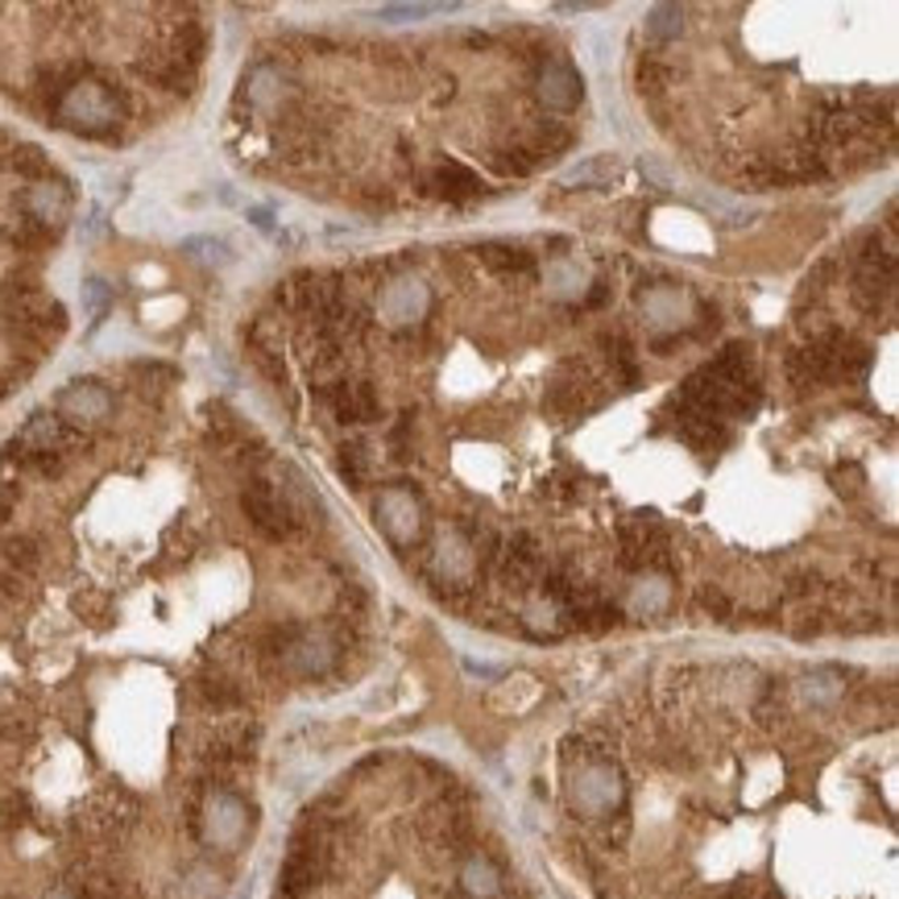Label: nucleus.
<instances>
[{"mask_svg": "<svg viewBox=\"0 0 899 899\" xmlns=\"http://www.w3.org/2000/svg\"><path fill=\"white\" fill-rule=\"evenodd\" d=\"M0 519H9V502L4 498H0Z\"/></svg>", "mask_w": 899, "mask_h": 899, "instance_id": "dca6fc26", "label": "nucleus"}, {"mask_svg": "<svg viewBox=\"0 0 899 899\" xmlns=\"http://www.w3.org/2000/svg\"><path fill=\"white\" fill-rule=\"evenodd\" d=\"M116 116H121L116 95L109 88H100V83H76L71 92L62 95V121L79 133H92L95 137V133L113 129Z\"/></svg>", "mask_w": 899, "mask_h": 899, "instance_id": "f257e3e1", "label": "nucleus"}, {"mask_svg": "<svg viewBox=\"0 0 899 899\" xmlns=\"http://www.w3.org/2000/svg\"><path fill=\"white\" fill-rule=\"evenodd\" d=\"M83 299H88V311H92V316H100V311L109 307V286L92 278L88 286H83Z\"/></svg>", "mask_w": 899, "mask_h": 899, "instance_id": "4468645a", "label": "nucleus"}, {"mask_svg": "<svg viewBox=\"0 0 899 899\" xmlns=\"http://www.w3.org/2000/svg\"><path fill=\"white\" fill-rule=\"evenodd\" d=\"M481 258H486V265L502 270V274H531L535 270V262L526 258L523 249H510V244H486Z\"/></svg>", "mask_w": 899, "mask_h": 899, "instance_id": "6e6552de", "label": "nucleus"}, {"mask_svg": "<svg viewBox=\"0 0 899 899\" xmlns=\"http://www.w3.org/2000/svg\"><path fill=\"white\" fill-rule=\"evenodd\" d=\"M25 207L34 212V220L38 225H62L67 220V212H71V191L62 187V183H42V187H34L30 195H25Z\"/></svg>", "mask_w": 899, "mask_h": 899, "instance_id": "20e7f679", "label": "nucleus"}, {"mask_svg": "<svg viewBox=\"0 0 899 899\" xmlns=\"http://www.w3.org/2000/svg\"><path fill=\"white\" fill-rule=\"evenodd\" d=\"M58 407L71 414V419H104L109 394H104V386H95V382H79V386L58 394Z\"/></svg>", "mask_w": 899, "mask_h": 899, "instance_id": "39448f33", "label": "nucleus"}, {"mask_svg": "<svg viewBox=\"0 0 899 899\" xmlns=\"http://www.w3.org/2000/svg\"><path fill=\"white\" fill-rule=\"evenodd\" d=\"M680 21H684V13H680L675 4H659V9H651V18H647V30H651L656 38H675V34L684 30Z\"/></svg>", "mask_w": 899, "mask_h": 899, "instance_id": "9d476101", "label": "nucleus"}, {"mask_svg": "<svg viewBox=\"0 0 899 899\" xmlns=\"http://www.w3.org/2000/svg\"><path fill=\"white\" fill-rule=\"evenodd\" d=\"M539 92H544V100L551 104V109H577V100H581V76L568 67V62H547L544 76H539Z\"/></svg>", "mask_w": 899, "mask_h": 899, "instance_id": "7ed1b4c3", "label": "nucleus"}, {"mask_svg": "<svg viewBox=\"0 0 899 899\" xmlns=\"http://www.w3.org/2000/svg\"><path fill=\"white\" fill-rule=\"evenodd\" d=\"M244 514H249V519H253V526H258V531H265L270 539H282V535H286V526H291V523H286V519H291V510L282 507L278 493H274L270 486H262V481L244 489Z\"/></svg>", "mask_w": 899, "mask_h": 899, "instance_id": "f03ea898", "label": "nucleus"}, {"mask_svg": "<svg viewBox=\"0 0 899 899\" xmlns=\"http://www.w3.org/2000/svg\"><path fill=\"white\" fill-rule=\"evenodd\" d=\"M340 473H344L353 486H361V477H365V448H361V444L340 452Z\"/></svg>", "mask_w": 899, "mask_h": 899, "instance_id": "ddd939ff", "label": "nucleus"}, {"mask_svg": "<svg viewBox=\"0 0 899 899\" xmlns=\"http://www.w3.org/2000/svg\"><path fill=\"white\" fill-rule=\"evenodd\" d=\"M618 174V158H589V162H581V167H572L568 170V183H605V179H614Z\"/></svg>", "mask_w": 899, "mask_h": 899, "instance_id": "1a4fd4ad", "label": "nucleus"}, {"mask_svg": "<svg viewBox=\"0 0 899 899\" xmlns=\"http://www.w3.org/2000/svg\"><path fill=\"white\" fill-rule=\"evenodd\" d=\"M183 249H187L191 258H200V262H216V265L228 262V244L216 241V237H191Z\"/></svg>", "mask_w": 899, "mask_h": 899, "instance_id": "9b49d317", "label": "nucleus"}, {"mask_svg": "<svg viewBox=\"0 0 899 899\" xmlns=\"http://www.w3.org/2000/svg\"><path fill=\"white\" fill-rule=\"evenodd\" d=\"M642 174H651L659 187H672V174L659 167V162H642Z\"/></svg>", "mask_w": 899, "mask_h": 899, "instance_id": "2eb2a0df", "label": "nucleus"}, {"mask_svg": "<svg viewBox=\"0 0 899 899\" xmlns=\"http://www.w3.org/2000/svg\"><path fill=\"white\" fill-rule=\"evenodd\" d=\"M440 183H444V195L448 200H469V195H477L481 191V179L473 174V170H465L460 162H448V167H440V174H435Z\"/></svg>", "mask_w": 899, "mask_h": 899, "instance_id": "0eeeda50", "label": "nucleus"}, {"mask_svg": "<svg viewBox=\"0 0 899 899\" xmlns=\"http://www.w3.org/2000/svg\"><path fill=\"white\" fill-rule=\"evenodd\" d=\"M328 402H332V411L349 423H365V419H374L377 414V398L369 386H332L328 390Z\"/></svg>", "mask_w": 899, "mask_h": 899, "instance_id": "423d86ee", "label": "nucleus"}, {"mask_svg": "<svg viewBox=\"0 0 899 899\" xmlns=\"http://www.w3.org/2000/svg\"><path fill=\"white\" fill-rule=\"evenodd\" d=\"M431 13H448V4H386V9H377V18H386V21L431 18Z\"/></svg>", "mask_w": 899, "mask_h": 899, "instance_id": "f8f14e48", "label": "nucleus"}]
</instances>
